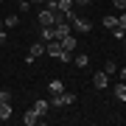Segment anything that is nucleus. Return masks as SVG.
I'll use <instances>...</instances> for the list:
<instances>
[{"label": "nucleus", "instance_id": "obj_1", "mask_svg": "<svg viewBox=\"0 0 126 126\" xmlns=\"http://www.w3.org/2000/svg\"><path fill=\"white\" fill-rule=\"evenodd\" d=\"M67 20H70V25H73V31H79V34H90V28H93V25L87 23L84 17H79V14L73 11V9L67 11Z\"/></svg>", "mask_w": 126, "mask_h": 126}, {"label": "nucleus", "instance_id": "obj_2", "mask_svg": "<svg viewBox=\"0 0 126 126\" xmlns=\"http://www.w3.org/2000/svg\"><path fill=\"white\" fill-rule=\"evenodd\" d=\"M76 101V95L67 93V90H62L59 95H53V101H50V107H70V104Z\"/></svg>", "mask_w": 126, "mask_h": 126}, {"label": "nucleus", "instance_id": "obj_3", "mask_svg": "<svg viewBox=\"0 0 126 126\" xmlns=\"http://www.w3.org/2000/svg\"><path fill=\"white\" fill-rule=\"evenodd\" d=\"M39 121H42V115L36 112L34 107H31V109H25V112H23V123H25V126H36Z\"/></svg>", "mask_w": 126, "mask_h": 126}, {"label": "nucleus", "instance_id": "obj_4", "mask_svg": "<svg viewBox=\"0 0 126 126\" xmlns=\"http://www.w3.org/2000/svg\"><path fill=\"white\" fill-rule=\"evenodd\" d=\"M59 45H62V50H67V53H73V50L79 48V39L73 34H67V36H62V39H59Z\"/></svg>", "mask_w": 126, "mask_h": 126}, {"label": "nucleus", "instance_id": "obj_5", "mask_svg": "<svg viewBox=\"0 0 126 126\" xmlns=\"http://www.w3.org/2000/svg\"><path fill=\"white\" fill-rule=\"evenodd\" d=\"M45 53H50L53 59H62V45H59V39H50V42H45Z\"/></svg>", "mask_w": 126, "mask_h": 126}, {"label": "nucleus", "instance_id": "obj_6", "mask_svg": "<svg viewBox=\"0 0 126 126\" xmlns=\"http://www.w3.org/2000/svg\"><path fill=\"white\" fill-rule=\"evenodd\" d=\"M45 53V42H34L31 48H28V56H25V62H34L36 56H42Z\"/></svg>", "mask_w": 126, "mask_h": 126}, {"label": "nucleus", "instance_id": "obj_7", "mask_svg": "<svg viewBox=\"0 0 126 126\" xmlns=\"http://www.w3.org/2000/svg\"><path fill=\"white\" fill-rule=\"evenodd\" d=\"M109 84V76H107V73H93V87H95V90H104V87H107Z\"/></svg>", "mask_w": 126, "mask_h": 126}, {"label": "nucleus", "instance_id": "obj_8", "mask_svg": "<svg viewBox=\"0 0 126 126\" xmlns=\"http://www.w3.org/2000/svg\"><path fill=\"white\" fill-rule=\"evenodd\" d=\"M34 109H36V112H39L42 118H45V115H48V109H50V101H45V98H39V101L34 104Z\"/></svg>", "mask_w": 126, "mask_h": 126}, {"label": "nucleus", "instance_id": "obj_9", "mask_svg": "<svg viewBox=\"0 0 126 126\" xmlns=\"http://www.w3.org/2000/svg\"><path fill=\"white\" fill-rule=\"evenodd\" d=\"M62 90H64V84H62V81H59V79H53V81H50V84H48V93H50V95H59Z\"/></svg>", "mask_w": 126, "mask_h": 126}, {"label": "nucleus", "instance_id": "obj_10", "mask_svg": "<svg viewBox=\"0 0 126 126\" xmlns=\"http://www.w3.org/2000/svg\"><path fill=\"white\" fill-rule=\"evenodd\" d=\"M9 118H11V104L0 101V121H9Z\"/></svg>", "mask_w": 126, "mask_h": 126}, {"label": "nucleus", "instance_id": "obj_11", "mask_svg": "<svg viewBox=\"0 0 126 126\" xmlns=\"http://www.w3.org/2000/svg\"><path fill=\"white\" fill-rule=\"evenodd\" d=\"M70 62L76 64V67H87V62H90V59H87V53H76V56L70 59Z\"/></svg>", "mask_w": 126, "mask_h": 126}, {"label": "nucleus", "instance_id": "obj_12", "mask_svg": "<svg viewBox=\"0 0 126 126\" xmlns=\"http://www.w3.org/2000/svg\"><path fill=\"white\" fill-rule=\"evenodd\" d=\"M115 98H118V101H126V84H123V81L115 84Z\"/></svg>", "mask_w": 126, "mask_h": 126}, {"label": "nucleus", "instance_id": "obj_13", "mask_svg": "<svg viewBox=\"0 0 126 126\" xmlns=\"http://www.w3.org/2000/svg\"><path fill=\"white\" fill-rule=\"evenodd\" d=\"M104 25H107L109 31H112V28H118V17H115V14H107V17H104Z\"/></svg>", "mask_w": 126, "mask_h": 126}, {"label": "nucleus", "instance_id": "obj_14", "mask_svg": "<svg viewBox=\"0 0 126 126\" xmlns=\"http://www.w3.org/2000/svg\"><path fill=\"white\" fill-rule=\"evenodd\" d=\"M17 23H20V17H17V14H9V17L3 20V25H6V28H14Z\"/></svg>", "mask_w": 126, "mask_h": 126}, {"label": "nucleus", "instance_id": "obj_15", "mask_svg": "<svg viewBox=\"0 0 126 126\" xmlns=\"http://www.w3.org/2000/svg\"><path fill=\"white\" fill-rule=\"evenodd\" d=\"M56 6H59L62 11H70V9H73L76 3H73V0H56Z\"/></svg>", "mask_w": 126, "mask_h": 126}, {"label": "nucleus", "instance_id": "obj_16", "mask_svg": "<svg viewBox=\"0 0 126 126\" xmlns=\"http://www.w3.org/2000/svg\"><path fill=\"white\" fill-rule=\"evenodd\" d=\"M104 73H107V76H115V73H118L115 62H107V67H104Z\"/></svg>", "mask_w": 126, "mask_h": 126}, {"label": "nucleus", "instance_id": "obj_17", "mask_svg": "<svg viewBox=\"0 0 126 126\" xmlns=\"http://www.w3.org/2000/svg\"><path fill=\"white\" fill-rule=\"evenodd\" d=\"M0 101H6V104H11V93H9V90H0Z\"/></svg>", "mask_w": 126, "mask_h": 126}, {"label": "nucleus", "instance_id": "obj_18", "mask_svg": "<svg viewBox=\"0 0 126 126\" xmlns=\"http://www.w3.org/2000/svg\"><path fill=\"white\" fill-rule=\"evenodd\" d=\"M112 6H115V9H121V11H126V0H112Z\"/></svg>", "mask_w": 126, "mask_h": 126}, {"label": "nucleus", "instance_id": "obj_19", "mask_svg": "<svg viewBox=\"0 0 126 126\" xmlns=\"http://www.w3.org/2000/svg\"><path fill=\"white\" fill-rule=\"evenodd\" d=\"M123 34H126V31H123L121 25H118V28H112V36H118V39H123Z\"/></svg>", "mask_w": 126, "mask_h": 126}, {"label": "nucleus", "instance_id": "obj_20", "mask_svg": "<svg viewBox=\"0 0 126 126\" xmlns=\"http://www.w3.org/2000/svg\"><path fill=\"white\" fill-rule=\"evenodd\" d=\"M118 25H121L123 31H126V14H121V17H118Z\"/></svg>", "mask_w": 126, "mask_h": 126}, {"label": "nucleus", "instance_id": "obj_21", "mask_svg": "<svg viewBox=\"0 0 126 126\" xmlns=\"http://www.w3.org/2000/svg\"><path fill=\"white\" fill-rule=\"evenodd\" d=\"M6 42V31H3V23H0V45Z\"/></svg>", "mask_w": 126, "mask_h": 126}, {"label": "nucleus", "instance_id": "obj_22", "mask_svg": "<svg viewBox=\"0 0 126 126\" xmlns=\"http://www.w3.org/2000/svg\"><path fill=\"white\" fill-rule=\"evenodd\" d=\"M73 3H76V6H87L90 0H73Z\"/></svg>", "mask_w": 126, "mask_h": 126}, {"label": "nucleus", "instance_id": "obj_23", "mask_svg": "<svg viewBox=\"0 0 126 126\" xmlns=\"http://www.w3.org/2000/svg\"><path fill=\"white\" fill-rule=\"evenodd\" d=\"M28 3H45V0H28Z\"/></svg>", "mask_w": 126, "mask_h": 126}, {"label": "nucleus", "instance_id": "obj_24", "mask_svg": "<svg viewBox=\"0 0 126 126\" xmlns=\"http://www.w3.org/2000/svg\"><path fill=\"white\" fill-rule=\"evenodd\" d=\"M121 42H123V48H126V34H123V39H121Z\"/></svg>", "mask_w": 126, "mask_h": 126}, {"label": "nucleus", "instance_id": "obj_25", "mask_svg": "<svg viewBox=\"0 0 126 126\" xmlns=\"http://www.w3.org/2000/svg\"><path fill=\"white\" fill-rule=\"evenodd\" d=\"M123 84H126V76H123Z\"/></svg>", "mask_w": 126, "mask_h": 126}, {"label": "nucleus", "instance_id": "obj_26", "mask_svg": "<svg viewBox=\"0 0 126 126\" xmlns=\"http://www.w3.org/2000/svg\"><path fill=\"white\" fill-rule=\"evenodd\" d=\"M14 3H20V0H14Z\"/></svg>", "mask_w": 126, "mask_h": 126}, {"label": "nucleus", "instance_id": "obj_27", "mask_svg": "<svg viewBox=\"0 0 126 126\" xmlns=\"http://www.w3.org/2000/svg\"><path fill=\"white\" fill-rule=\"evenodd\" d=\"M0 3H3V0H0Z\"/></svg>", "mask_w": 126, "mask_h": 126}]
</instances>
